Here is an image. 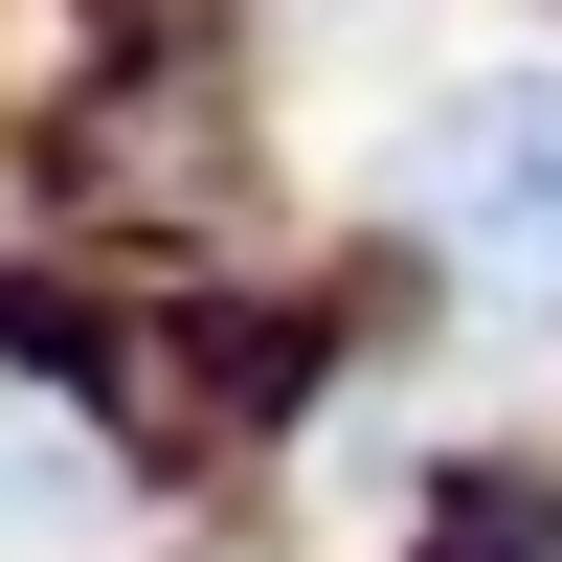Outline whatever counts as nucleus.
Instances as JSON below:
<instances>
[{
    "label": "nucleus",
    "instance_id": "1",
    "mask_svg": "<svg viewBox=\"0 0 562 562\" xmlns=\"http://www.w3.org/2000/svg\"><path fill=\"white\" fill-rule=\"evenodd\" d=\"M428 225L473 270H562V68H473L428 113Z\"/></svg>",
    "mask_w": 562,
    "mask_h": 562
},
{
    "label": "nucleus",
    "instance_id": "2",
    "mask_svg": "<svg viewBox=\"0 0 562 562\" xmlns=\"http://www.w3.org/2000/svg\"><path fill=\"white\" fill-rule=\"evenodd\" d=\"M405 562H562V495H540V473H450Z\"/></svg>",
    "mask_w": 562,
    "mask_h": 562
}]
</instances>
